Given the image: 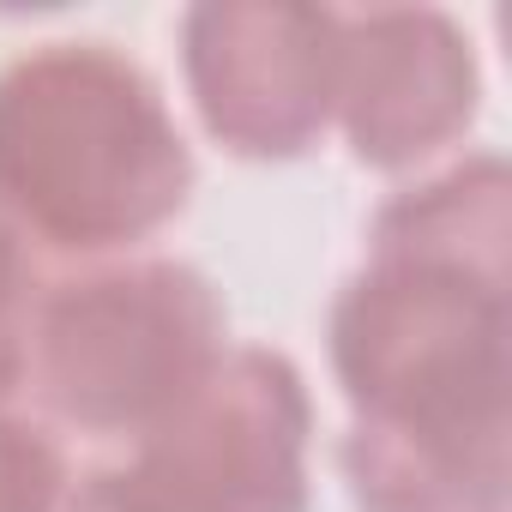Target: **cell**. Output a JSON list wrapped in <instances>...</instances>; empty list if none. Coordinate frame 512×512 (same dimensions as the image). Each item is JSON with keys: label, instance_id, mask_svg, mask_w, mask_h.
Segmentation results:
<instances>
[{"label": "cell", "instance_id": "cell-9", "mask_svg": "<svg viewBox=\"0 0 512 512\" xmlns=\"http://www.w3.org/2000/svg\"><path fill=\"white\" fill-rule=\"evenodd\" d=\"M43 272L37 253L0 223V398H25V362H31V320H37Z\"/></svg>", "mask_w": 512, "mask_h": 512}, {"label": "cell", "instance_id": "cell-10", "mask_svg": "<svg viewBox=\"0 0 512 512\" xmlns=\"http://www.w3.org/2000/svg\"><path fill=\"white\" fill-rule=\"evenodd\" d=\"M61 512H199L193 500H181L163 476H151L139 458H115L103 470L73 476Z\"/></svg>", "mask_w": 512, "mask_h": 512}, {"label": "cell", "instance_id": "cell-8", "mask_svg": "<svg viewBox=\"0 0 512 512\" xmlns=\"http://www.w3.org/2000/svg\"><path fill=\"white\" fill-rule=\"evenodd\" d=\"M67 488L73 470L55 428L19 410V398H0V512H61Z\"/></svg>", "mask_w": 512, "mask_h": 512}, {"label": "cell", "instance_id": "cell-6", "mask_svg": "<svg viewBox=\"0 0 512 512\" xmlns=\"http://www.w3.org/2000/svg\"><path fill=\"white\" fill-rule=\"evenodd\" d=\"M482 109V67L452 13L368 7L338 13V103L332 127L350 157L386 175L452 151Z\"/></svg>", "mask_w": 512, "mask_h": 512}, {"label": "cell", "instance_id": "cell-2", "mask_svg": "<svg viewBox=\"0 0 512 512\" xmlns=\"http://www.w3.org/2000/svg\"><path fill=\"white\" fill-rule=\"evenodd\" d=\"M193 181V145L133 55L37 43L0 73V223L31 253L127 260L187 211Z\"/></svg>", "mask_w": 512, "mask_h": 512}, {"label": "cell", "instance_id": "cell-3", "mask_svg": "<svg viewBox=\"0 0 512 512\" xmlns=\"http://www.w3.org/2000/svg\"><path fill=\"white\" fill-rule=\"evenodd\" d=\"M229 350L217 290L157 253L43 278L25 392L49 428L139 446Z\"/></svg>", "mask_w": 512, "mask_h": 512}, {"label": "cell", "instance_id": "cell-1", "mask_svg": "<svg viewBox=\"0 0 512 512\" xmlns=\"http://www.w3.org/2000/svg\"><path fill=\"white\" fill-rule=\"evenodd\" d=\"M512 181L494 151L392 193L332 302V374L362 428L512 434Z\"/></svg>", "mask_w": 512, "mask_h": 512}, {"label": "cell", "instance_id": "cell-7", "mask_svg": "<svg viewBox=\"0 0 512 512\" xmlns=\"http://www.w3.org/2000/svg\"><path fill=\"white\" fill-rule=\"evenodd\" d=\"M512 434H392L350 422L338 464L356 512H512Z\"/></svg>", "mask_w": 512, "mask_h": 512}, {"label": "cell", "instance_id": "cell-5", "mask_svg": "<svg viewBox=\"0 0 512 512\" xmlns=\"http://www.w3.org/2000/svg\"><path fill=\"white\" fill-rule=\"evenodd\" d=\"M308 380L284 350L229 344L187 404L127 458L163 476L199 512H308Z\"/></svg>", "mask_w": 512, "mask_h": 512}, {"label": "cell", "instance_id": "cell-4", "mask_svg": "<svg viewBox=\"0 0 512 512\" xmlns=\"http://www.w3.org/2000/svg\"><path fill=\"white\" fill-rule=\"evenodd\" d=\"M181 73L223 151L290 163L332 127L338 13L296 0H205L181 19Z\"/></svg>", "mask_w": 512, "mask_h": 512}]
</instances>
